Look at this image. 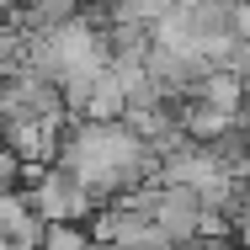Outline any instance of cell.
<instances>
[{
	"mask_svg": "<svg viewBox=\"0 0 250 250\" xmlns=\"http://www.w3.org/2000/svg\"><path fill=\"white\" fill-rule=\"evenodd\" d=\"M229 16H234V32L250 38V0H234V11H229Z\"/></svg>",
	"mask_w": 250,
	"mask_h": 250,
	"instance_id": "ba28073f",
	"label": "cell"
},
{
	"mask_svg": "<svg viewBox=\"0 0 250 250\" xmlns=\"http://www.w3.org/2000/svg\"><path fill=\"white\" fill-rule=\"evenodd\" d=\"M96 75L101 69H69L59 85H64V106H69V117H85V101L96 91Z\"/></svg>",
	"mask_w": 250,
	"mask_h": 250,
	"instance_id": "8992f818",
	"label": "cell"
},
{
	"mask_svg": "<svg viewBox=\"0 0 250 250\" xmlns=\"http://www.w3.org/2000/svg\"><path fill=\"white\" fill-rule=\"evenodd\" d=\"M154 218L165 224V234L176 245H192L197 240V218H202V197L197 187H181V181H160V202H154Z\"/></svg>",
	"mask_w": 250,
	"mask_h": 250,
	"instance_id": "7a4b0ae2",
	"label": "cell"
},
{
	"mask_svg": "<svg viewBox=\"0 0 250 250\" xmlns=\"http://www.w3.org/2000/svg\"><path fill=\"white\" fill-rule=\"evenodd\" d=\"M234 75H245L250 80V38H234V48H229V59H224Z\"/></svg>",
	"mask_w": 250,
	"mask_h": 250,
	"instance_id": "52a82bcc",
	"label": "cell"
},
{
	"mask_svg": "<svg viewBox=\"0 0 250 250\" xmlns=\"http://www.w3.org/2000/svg\"><path fill=\"white\" fill-rule=\"evenodd\" d=\"M43 245H48V250H85V245H96V234H91L85 218H48Z\"/></svg>",
	"mask_w": 250,
	"mask_h": 250,
	"instance_id": "5b68a950",
	"label": "cell"
},
{
	"mask_svg": "<svg viewBox=\"0 0 250 250\" xmlns=\"http://www.w3.org/2000/svg\"><path fill=\"white\" fill-rule=\"evenodd\" d=\"M85 117H91V123H117V117H128V91H123L117 64H101L96 91H91V101H85Z\"/></svg>",
	"mask_w": 250,
	"mask_h": 250,
	"instance_id": "3957f363",
	"label": "cell"
},
{
	"mask_svg": "<svg viewBox=\"0 0 250 250\" xmlns=\"http://www.w3.org/2000/svg\"><path fill=\"white\" fill-rule=\"evenodd\" d=\"M181 123H187V133H192L197 144H213V139H224L240 117H234V112H224V106H213V101H202V96H187Z\"/></svg>",
	"mask_w": 250,
	"mask_h": 250,
	"instance_id": "277c9868",
	"label": "cell"
},
{
	"mask_svg": "<svg viewBox=\"0 0 250 250\" xmlns=\"http://www.w3.org/2000/svg\"><path fill=\"white\" fill-rule=\"evenodd\" d=\"M32 202H38L43 218H91V208H96V197L85 192V181L75 170H64L59 160L32 181Z\"/></svg>",
	"mask_w": 250,
	"mask_h": 250,
	"instance_id": "6da1fadb",
	"label": "cell"
}]
</instances>
